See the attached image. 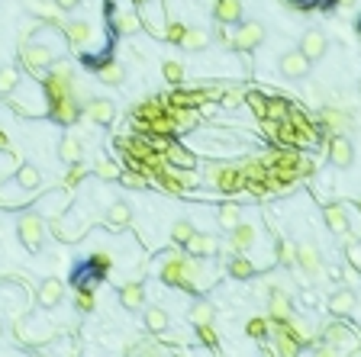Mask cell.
Instances as JSON below:
<instances>
[{"mask_svg": "<svg viewBox=\"0 0 361 357\" xmlns=\"http://www.w3.org/2000/svg\"><path fill=\"white\" fill-rule=\"evenodd\" d=\"M81 151H84L81 138L78 136H62V142H58V158H62L65 164H78V161H81Z\"/></svg>", "mask_w": 361, "mask_h": 357, "instance_id": "603a6c76", "label": "cell"}, {"mask_svg": "<svg viewBox=\"0 0 361 357\" xmlns=\"http://www.w3.org/2000/svg\"><path fill=\"white\" fill-rule=\"evenodd\" d=\"M119 303L126 309H142L145 306V286L142 284H123L119 286Z\"/></svg>", "mask_w": 361, "mask_h": 357, "instance_id": "cb8c5ba5", "label": "cell"}, {"mask_svg": "<svg viewBox=\"0 0 361 357\" xmlns=\"http://www.w3.org/2000/svg\"><path fill=\"white\" fill-rule=\"evenodd\" d=\"M242 103V94H239V90H229V94L223 97V106L226 110H233V106H239Z\"/></svg>", "mask_w": 361, "mask_h": 357, "instance_id": "7dc6e473", "label": "cell"}, {"mask_svg": "<svg viewBox=\"0 0 361 357\" xmlns=\"http://www.w3.org/2000/svg\"><path fill=\"white\" fill-rule=\"evenodd\" d=\"M113 29H117L119 36H136V32H142V20H139L136 10L129 7V10L113 13Z\"/></svg>", "mask_w": 361, "mask_h": 357, "instance_id": "d6986e66", "label": "cell"}, {"mask_svg": "<svg viewBox=\"0 0 361 357\" xmlns=\"http://www.w3.org/2000/svg\"><path fill=\"white\" fill-rule=\"evenodd\" d=\"M326 49H329V39H326V32H319V29L303 32V39H300V52L307 55L310 62H319V58L326 55Z\"/></svg>", "mask_w": 361, "mask_h": 357, "instance_id": "30bf717a", "label": "cell"}, {"mask_svg": "<svg viewBox=\"0 0 361 357\" xmlns=\"http://www.w3.org/2000/svg\"><path fill=\"white\" fill-rule=\"evenodd\" d=\"M132 3H149V0H132Z\"/></svg>", "mask_w": 361, "mask_h": 357, "instance_id": "f5cc1de1", "label": "cell"}, {"mask_svg": "<svg viewBox=\"0 0 361 357\" xmlns=\"http://www.w3.org/2000/svg\"><path fill=\"white\" fill-rule=\"evenodd\" d=\"M119 180H123L126 187H132V190H145V187H149V180L142 177V174H136V171H126V174H119Z\"/></svg>", "mask_w": 361, "mask_h": 357, "instance_id": "b9f144b4", "label": "cell"}, {"mask_svg": "<svg viewBox=\"0 0 361 357\" xmlns=\"http://www.w3.org/2000/svg\"><path fill=\"white\" fill-rule=\"evenodd\" d=\"M197 338H200L207 347H216L220 345V338H216V332H213L210 322H203V325H197Z\"/></svg>", "mask_w": 361, "mask_h": 357, "instance_id": "60d3db41", "label": "cell"}, {"mask_svg": "<svg viewBox=\"0 0 361 357\" xmlns=\"http://www.w3.org/2000/svg\"><path fill=\"white\" fill-rule=\"evenodd\" d=\"M242 20V0H216V23H233Z\"/></svg>", "mask_w": 361, "mask_h": 357, "instance_id": "7402d4cb", "label": "cell"}, {"mask_svg": "<svg viewBox=\"0 0 361 357\" xmlns=\"http://www.w3.org/2000/svg\"><path fill=\"white\" fill-rule=\"evenodd\" d=\"M261 42H265V26L261 23H242L233 32V49H239V52H252Z\"/></svg>", "mask_w": 361, "mask_h": 357, "instance_id": "277c9868", "label": "cell"}, {"mask_svg": "<svg viewBox=\"0 0 361 357\" xmlns=\"http://www.w3.org/2000/svg\"><path fill=\"white\" fill-rule=\"evenodd\" d=\"M226 273H229L233 280H252V277H255V267H252V261H245L242 254H235V258H229V264H226Z\"/></svg>", "mask_w": 361, "mask_h": 357, "instance_id": "f1b7e54d", "label": "cell"}, {"mask_svg": "<svg viewBox=\"0 0 361 357\" xmlns=\"http://www.w3.org/2000/svg\"><path fill=\"white\" fill-rule=\"evenodd\" d=\"M216 39H220V42L226 45V49H233V32L226 29V23H223V26H220V29H216Z\"/></svg>", "mask_w": 361, "mask_h": 357, "instance_id": "c3c4849f", "label": "cell"}, {"mask_svg": "<svg viewBox=\"0 0 361 357\" xmlns=\"http://www.w3.org/2000/svg\"><path fill=\"white\" fill-rule=\"evenodd\" d=\"M207 45H210V32L207 29H187L184 39H180V49H184V52H200Z\"/></svg>", "mask_w": 361, "mask_h": 357, "instance_id": "f546056e", "label": "cell"}, {"mask_svg": "<svg viewBox=\"0 0 361 357\" xmlns=\"http://www.w3.org/2000/svg\"><path fill=\"white\" fill-rule=\"evenodd\" d=\"M16 84H20V71H16L13 64H3V68H0V97L13 94Z\"/></svg>", "mask_w": 361, "mask_h": 357, "instance_id": "e575fe53", "label": "cell"}, {"mask_svg": "<svg viewBox=\"0 0 361 357\" xmlns=\"http://www.w3.org/2000/svg\"><path fill=\"white\" fill-rule=\"evenodd\" d=\"M94 174H97V177H104V180H119V174H123V171H119L117 161H97Z\"/></svg>", "mask_w": 361, "mask_h": 357, "instance_id": "f35d334b", "label": "cell"}, {"mask_svg": "<svg viewBox=\"0 0 361 357\" xmlns=\"http://www.w3.org/2000/svg\"><path fill=\"white\" fill-rule=\"evenodd\" d=\"M184 248L191 251V258H213V254L220 251V242L213 235H207V232H194V238Z\"/></svg>", "mask_w": 361, "mask_h": 357, "instance_id": "9a60e30c", "label": "cell"}, {"mask_svg": "<svg viewBox=\"0 0 361 357\" xmlns=\"http://www.w3.org/2000/svg\"><path fill=\"white\" fill-rule=\"evenodd\" d=\"M323 341H329V351H358L361 341L358 335H351L349 328H342V325H329L326 328V335H323Z\"/></svg>", "mask_w": 361, "mask_h": 357, "instance_id": "ba28073f", "label": "cell"}, {"mask_svg": "<svg viewBox=\"0 0 361 357\" xmlns=\"http://www.w3.org/2000/svg\"><path fill=\"white\" fill-rule=\"evenodd\" d=\"M43 84H45V94H49V100H58V97L78 94L75 71H71V64H52V68H49V74H45Z\"/></svg>", "mask_w": 361, "mask_h": 357, "instance_id": "6da1fadb", "label": "cell"}, {"mask_svg": "<svg viewBox=\"0 0 361 357\" xmlns=\"http://www.w3.org/2000/svg\"><path fill=\"white\" fill-rule=\"evenodd\" d=\"M55 3H58V10H62V13H68V10H75L81 0H55Z\"/></svg>", "mask_w": 361, "mask_h": 357, "instance_id": "681fc988", "label": "cell"}, {"mask_svg": "<svg viewBox=\"0 0 361 357\" xmlns=\"http://www.w3.org/2000/svg\"><path fill=\"white\" fill-rule=\"evenodd\" d=\"M104 219H106V225L110 229H126L129 222H132V210H129V203H123V200H117V203H110V210L104 212Z\"/></svg>", "mask_w": 361, "mask_h": 357, "instance_id": "ac0fdd59", "label": "cell"}, {"mask_svg": "<svg viewBox=\"0 0 361 357\" xmlns=\"http://www.w3.org/2000/svg\"><path fill=\"white\" fill-rule=\"evenodd\" d=\"M355 306H358V293H355V290H336V293L329 296L332 315H349Z\"/></svg>", "mask_w": 361, "mask_h": 357, "instance_id": "ffe728a7", "label": "cell"}, {"mask_svg": "<svg viewBox=\"0 0 361 357\" xmlns=\"http://www.w3.org/2000/svg\"><path fill=\"white\" fill-rule=\"evenodd\" d=\"M268 315H271L275 322H287V319L294 315V303H290V296L281 293V290H271V296H268Z\"/></svg>", "mask_w": 361, "mask_h": 357, "instance_id": "2e32d148", "label": "cell"}, {"mask_svg": "<svg viewBox=\"0 0 361 357\" xmlns=\"http://www.w3.org/2000/svg\"><path fill=\"white\" fill-rule=\"evenodd\" d=\"M310 58L300 49H294V52H284L281 55V62H277V71L284 74V77H307L310 74Z\"/></svg>", "mask_w": 361, "mask_h": 357, "instance_id": "8992f818", "label": "cell"}, {"mask_svg": "<svg viewBox=\"0 0 361 357\" xmlns=\"http://www.w3.org/2000/svg\"><path fill=\"white\" fill-rule=\"evenodd\" d=\"M87 171L81 168V164H68V174H65V187H75V184H81L84 180Z\"/></svg>", "mask_w": 361, "mask_h": 357, "instance_id": "7bdbcfd3", "label": "cell"}, {"mask_svg": "<svg viewBox=\"0 0 361 357\" xmlns=\"http://www.w3.org/2000/svg\"><path fill=\"white\" fill-rule=\"evenodd\" d=\"M233 251H245V248H252V242H255V225H248V222H239L233 229Z\"/></svg>", "mask_w": 361, "mask_h": 357, "instance_id": "83f0119b", "label": "cell"}, {"mask_svg": "<svg viewBox=\"0 0 361 357\" xmlns=\"http://www.w3.org/2000/svg\"><path fill=\"white\" fill-rule=\"evenodd\" d=\"M23 64L30 71H49L55 64V55L49 45H23Z\"/></svg>", "mask_w": 361, "mask_h": 357, "instance_id": "52a82bcc", "label": "cell"}, {"mask_svg": "<svg viewBox=\"0 0 361 357\" xmlns=\"http://www.w3.org/2000/svg\"><path fill=\"white\" fill-rule=\"evenodd\" d=\"M300 345H303V341H300L297 335H294V332H290V328H281V332H277L275 335V351L277 354H284V357H294V354H300Z\"/></svg>", "mask_w": 361, "mask_h": 357, "instance_id": "44dd1931", "label": "cell"}, {"mask_svg": "<svg viewBox=\"0 0 361 357\" xmlns=\"http://www.w3.org/2000/svg\"><path fill=\"white\" fill-rule=\"evenodd\" d=\"M0 148H7V136L3 132H0Z\"/></svg>", "mask_w": 361, "mask_h": 357, "instance_id": "816d5d0a", "label": "cell"}, {"mask_svg": "<svg viewBox=\"0 0 361 357\" xmlns=\"http://www.w3.org/2000/svg\"><path fill=\"white\" fill-rule=\"evenodd\" d=\"M323 219H326V229L332 235H345L349 232V206L345 203H329L326 210H323Z\"/></svg>", "mask_w": 361, "mask_h": 357, "instance_id": "8fae6325", "label": "cell"}, {"mask_svg": "<svg viewBox=\"0 0 361 357\" xmlns=\"http://www.w3.org/2000/svg\"><path fill=\"white\" fill-rule=\"evenodd\" d=\"M171 161H178V164H184V168H187L194 158L187 155V151H180V148H171Z\"/></svg>", "mask_w": 361, "mask_h": 357, "instance_id": "bcb514c9", "label": "cell"}, {"mask_svg": "<svg viewBox=\"0 0 361 357\" xmlns=\"http://www.w3.org/2000/svg\"><path fill=\"white\" fill-rule=\"evenodd\" d=\"M84 116L91 119V123H97V126H110V123H113V116H117V106H113V100L94 97V100H87Z\"/></svg>", "mask_w": 361, "mask_h": 357, "instance_id": "9c48e42d", "label": "cell"}, {"mask_svg": "<svg viewBox=\"0 0 361 357\" xmlns=\"http://www.w3.org/2000/svg\"><path fill=\"white\" fill-rule=\"evenodd\" d=\"M161 74H165V81H168V84H180V81H184V64L171 58V62L161 64Z\"/></svg>", "mask_w": 361, "mask_h": 357, "instance_id": "74e56055", "label": "cell"}, {"mask_svg": "<svg viewBox=\"0 0 361 357\" xmlns=\"http://www.w3.org/2000/svg\"><path fill=\"white\" fill-rule=\"evenodd\" d=\"M194 232H197V229H194V225H191V222H187V219L174 222V225H171V242H174V245H180V248H184V245H187V242H191V238H194Z\"/></svg>", "mask_w": 361, "mask_h": 357, "instance_id": "d590c367", "label": "cell"}, {"mask_svg": "<svg viewBox=\"0 0 361 357\" xmlns=\"http://www.w3.org/2000/svg\"><path fill=\"white\" fill-rule=\"evenodd\" d=\"M16 184H20L23 190H36L43 184V174H39V168H32V164H23V168L16 171Z\"/></svg>", "mask_w": 361, "mask_h": 357, "instance_id": "836d02e7", "label": "cell"}, {"mask_svg": "<svg viewBox=\"0 0 361 357\" xmlns=\"http://www.w3.org/2000/svg\"><path fill=\"white\" fill-rule=\"evenodd\" d=\"M75 306L81 309V312H94V293H91V290H81L78 299H75Z\"/></svg>", "mask_w": 361, "mask_h": 357, "instance_id": "ee69618b", "label": "cell"}, {"mask_svg": "<svg viewBox=\"0 0 361 357\" xmlns=\"http://www.w3.org/2000/svg\"><path fill=\"white\" fill-rule=\"evenodd\" d=\"M16 235H20V242L30 248V251H39V245L45 238V222L39 212H23L20 219H16Z\"/></svg>", "mask_w": 361, "mask_h": 357, "instance_id": "7a4b0ae2", "label": "cell"}, {"mask_svg": "<svg viewBox=\"0 0 361 357\" xmlns=\"http://www.w3.org/2000/svg\"><path fill=\"white\" fill-rule=\"evenodd\" d=\"M342 7H355V0H339Z\"/></svg>", "mask_w": 361, "mask_h": 357, "instance_id": "f907efd6", "label": "cell"}, {"mask_svg": "<svg viewBox=\"0 0 361 357\" xmlns=\"http://www.w3.org/2000/svg\"><path fill=\"white\" fill-rule=\"evenodd\" d=\"M0 335H3V325H0Z\"/></svg>", "mask_w": 361, "mask_h": 357, "instance_id": "db71d44e", "label": "cell"}, {"mask_svg": "<svg viewBox=\"0 0 361 357\" xmlns=\"http://www.w3.org/2000/svg\"><path fill=\"white\" fill-rule=\"evenodd\" d=\"M329 158H332V164L336 168H351L355 164V145H351L349 138H332V145H329Z\"/></svg>", "mask_w": 361, "mask_h": 357, "instance_id": "e0dca14e", "label": "cell"}, {"mask_svg": "<svg viewBox=\"0 0 361 357\" xmlns=\"http://www.w3.org/2000/svg\"><path fill=\"white\" fill-rule=\"evenodd\" d=\"M62 296H65V284L55 280V277H45L43 284H39V290H36V299H39L43 309H55V306L62 303Z\"/></svg>", "mask_w": 361, "mask_h": 357, "instance_id": "7c38bea8", "label": "cell"}, {"mask_svg": "<svg viewBox=\"0 0 361 357\" xmlns=\"http://www.w3.org/2000/svg\"><path fill=\"white\" fill-rule=\"evenodd\" d=\"M297 267L307 277H313L316 280L319 271H323V258H319V248L313 242H297Z\"/></svg>", "mask_w": 361, "mask_h": 357, "instance_id": "5b68a950", "label": "cell"}, {"mask_svg": "<svg viewBox=\"0 0 361 357\" xmlns=\"http://www.w3.org/2000/svg\"><path fill=\"white\" fill-rule=\"evenodd\" d=\"M245 332H248V338H268V335H271V328H268V319H261V315L248 319Z\"/></svg>", "mask_w": 361, "mask_h": 357, "instance_id": "ab89813d", "label": "cell"}, {"mask_svg": "<svg viewBox=\"0 0 361 357\" xmlns=\"http://www.w3.org/2000/svg\"><path fill=\"white\" fill-rule=\"evenodd\" d=\"M277 261L284 264V267H297V245L281 238V242H277Z\"/></svg>", "mask_w": 361, "mask_h": 357, "instance_id": "8d00e7d4", "label": "cell"}, {"mask_svg": "<svg viewBox=\"0 0 361 357\" xmlns=\"http://www.w3.org/2000/svg\"><path fill=\"white\" fill-rule=\"evenodd\" d=\"M168 325H171V319L161 306H149V309H145V328H149L152 335H161Z\"/></svg>", "mask_w": 361, "mask_h": 357, "instance_id": "4316f807", "label": "cell"}, {"mask_svg": "<svg viewBox=\"0 0 361 357\" xmlns=\"http://www.w3.org/2000/svg\"><path fill=\"white\" fill-rule=\"evenodd\" d=\"M65 36L71 45H87L91 42V23L87 20H75V23H65Z\"/></svg>", "mask_w": 361, "mask_h": 357, "instance_id": "484cf974", "label": "cell"}, {"mask_svg": "<svg viewBox=\"0 0 361 357\" xmlns=\"http://www.w3.org/2000/svg\"><path fill=\"white\" fill-rule=\"evenodd\" d=\"M97 77H100L104 84L119 87L123 81H126V68H123L119 62H104V64H97Z\"/></svg>", "mask_w": 361, "mask_h": 357, "instance_id": "d4e9b609", "label": "cell"}, {"mask_svg": "<svg viewBox=\"0 0 361 357\" xmlns=\"http://www.w3.org/2000/svg\"><path fill=\"white\" fill-rule=\"evenodd\" d=\"M194 264L180 254H165V267H161V280L165 284H191Z\"/></svg>", "mask_w": 361, "mask_h": 357, "instance_id": "3957f363", "label": "cell"}, {"mask_svg": "<svg viewBox=\"0 0 361 357\" xmlns=\"http://www.w3.org/2000/svg\"><path fill=\"white\" fill-rule=\"evenodd\" d=\"M213 184L220 190H239V184H242V174L233 168H216L213 171Z\"/></svg>", "mask_w": 361, "mask_h": 357, "instance_id": "4dcf8cb0", "label": "cell"}, {"mask_svg": "<svg viewBox=\"0 0 361 357\" xmlns=\"http://www.w3.org/2000/svg\"><path fill=\"white\" fill-rule=\"evenodd\" d=\"M52 103V119L55 123H62V126H68V123H75L78 119V94L71 97H58V100H49Z\"/></svg>", "mask_w": 361, "mask_h": 357, "instance_id": "4fadbf2b", "label": "cell"}, {"mask_svg": "<svg viewBox=\"0 0 361 357\" xmlns=\"http://www.w3.org/2000/svg\"><path fill=\"white\" fill-rule=\"evenodd\" d=\"M184 32H187V26H180V23H168V32H165V39H168V42H178V45H180Z\"/></svg>", "mask_w": 361, "mask_h": 357, "instance_id": "f6af8a7d", "label": "cell"}, {"mask_svg": "<svg viewBox=\"0 0 361 357\" xmlns=\"http://www.w3.org/2000/svg\"><path fill=\"white\" fill-rule=\"evenodd\" d=\"M216 222H220L226 232H233L235 225L242 222V212H239V206H235V203H223V206H220V212H216Z\"/></svg>", "mask_w": 361, "mask_h": 357, "instance_id": "1f68e13d", "label": "cell"}, {"mask_svg": "<svg viewBox=\"0 0 361 357\" xmlns=\"http://www.w3.org/2000/svg\"><path fill=\"white\" fill-rule=\"evenodd\" d=\"M213 303H207V299H197V303L187 309V319H191L194 325H203V322H213Z\"/></svg>", "mask_w": 361, "mask_h": 357, "instance_id": "d6a6232c", "label": "cell"}, {"mask_svg": "<svg viewBox=\"0 0 361 357\" xmlns=\"http://www.w3.org/2000/svg\"><path fill=\"white\" fill-rule=\"evenodd\" d=\"M30 3V13L32 16H39L43 23H49V26H65V16L62 10H58V3H49V0H26Z\"/></svg>", "mask_w": 361, "mask_h": 357, "instance_id": "5bb4252c", "label": "cell"}]
</instances>
